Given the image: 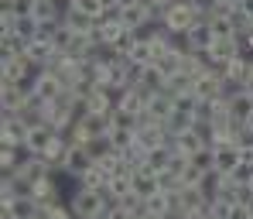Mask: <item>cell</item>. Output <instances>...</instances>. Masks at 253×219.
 <instances>
[{
  "label": "cell",
  "instance_id": "cell-16",
  "mask_svg": "<svg viewBox=\"0 0 253 219\" xmlns=\"http://www.w3.org/2000/svg\"><path fill=\"white\" fill-rule=\"evenodd\" d=\"M137 86L144 89V92H151V96H154V92H165V86H168V76H165V72H161L158 65H147Z\"/></svg>",
  "mask_w": 253,
  "mask_h": 219
},
{
  "label": "cell",
  "instance_id": "cell-15",
  "mask_svg": "<svg viewBox=\"0 0 253 219\" xmlns=\"http://www.w3.org/2000/svg\"><path fill=\"white\" fill-rule=\"evenodd\" d=\"M229 113H233V120H240V124L253 120V92L250 89H243L240 96L229 99Z\"/></svg>",
  "mask_w": 253,
  "mask_h": 219
},
{
  "label": "cell",
  "instance_id": "cell-9",
  "mask_svg": "<svg viewBox=\"0 0 253 219\" xmlns=\"http://www.w3.org/2000/svg\"><path fill=\"white\" fill-rule=\"evenodd\" d=\"M209 55L215 62H222V65H233V62L243 55V42H240V38H215Z\"/></svg>",
  "mask_w": 253,
  "mask_h": 219
},
{
  "label": "cell",
  "instance_id": "cell-3",
  "mask_svg": "<svg viewBox=\"0 0 253 219\" xmlns=\"http://www.w3.org/2000/svg\"><path fill=\"white\" fill-rule=\"evenodd\" d=\"M0 69H3V79L7 83H24V79H35L38 69L28 55H0Z\"/></svg>",
  "mask_w": 253,
  "mask_h": 219
},
{
  "label": "cell",
  "instance_id": "cell-8",
  "mask_svg": "<svg viewBox=\"0 0 253 219\" xmlns=\"http://www.w3.org/2000/svg\"><path fill=\"white\" fill-rule=\"evenodd\" d=\"M192 96H195L199 103H215V99H222V79L206 72L202 79H195V86H192Z\"/></svg>",
  "mask_w": 253,
  "mask_h": 219
},
{
  "label": "cell",
  "instance_id": "cell-26",
  "mask_svg": "<svg viewBox=\"0 0 253 219\" xmlns=\"http://www.w3.org/2000/svg\"><path fill=\"white\" fill-rule=\"evenodd\" d=\"M110 140H113V147H117V151H126L137 137H133V131H110Z\"/></svg>",
  "mask_w": 253,
  "mask_h": 219
},
{
  "label": "cell",
  "instance_id": "cell-12",
  "mask_svg": "<svg viewBox=\"0 0 253 219\" xmlns=\"http://www.w3.org/2000/svg\"><path fill=\"white\" fill-rule=\"evenodd\" d=\"M35 92L42 96L44 103H55V99L65 92V86H62V83H58L51 72H38V76H35Z\"/></svg>",
  "mask_w": 253,
  "mask_h": 219
},
{
  "label": "cell",
  "instance_id": "cell-27",
  "mask_svg": "<svg viewBox=\"0 0 253 219\" xmlns=\"http://www.w3.org/2000/svg\"><path fill=\"white\" fill-rule=\"evenodd\" d=\"M48 219H76V216L69 213V206H58V209H51V213H48Z\"/></svg>",
  "mask_w": 253,
  "mask_h": 219
},
{
  "label": "cell",
  "instance_id": "cell-18",
  "mask_svg": "<svg viewBox=\"0 0 253 219\" xmlns=\"http://www.w3.org/2000/svg\"><path fill=\"white\" fill-rule=\"evenodd\" d=\"M181 62H185V55H181L178 48H168L165 55H158V62H154V65H158V69H161V72L171 79L174 72H181Z\"/></svg>",
  "mask_w": 253,
  "mask_h": 219
},
{
  "label": "cell",
  "instance_id": "cell-6",
  "mask_svg": "<svg viewBox=\"0 0 253 219\" xmlns=\"http://www.w3.org/2000/svg\"><path fill=\"white\" fill-rule=\"evenodd\" d=\"M171 113H174V99H171L168 92H154V96L147 99V106H144V117L154 120V124H165Z\"/></svg>",
  "mask_w": 253,
  "mask_h": 219
},
{
  "label": "cell",
  "instance_id": "cell-20",
  "mask_svg": "<svg viewBox=\"0 0 253 219\" xmlns=\"http://www.w3.org/2000/svg\"><path fill=\"white\" fill-rule=\"evenodd\" d=\"M209 28L215 31V38H236V28H233V17H229V10H219V14H212V17H209Z\"/></svg>",
  "mask_w": 253,
  "mask_h": 219
},
{
  "label": "cell",
  "instance_id": "cell-1",
  "mask_svg": "<svg viewBox=\"0 0 253 219\" xmlns=\"http://www.w3.org/2000/svg\"><path fill=\"white\" fill-rule=\"evenodd\" d=\"M65 206H69V213L76 219H96L103 209H110L113 202L106 199V192H99V188H85L83 181L69 192V199H65Z\"/></svg>",
  "mask_w": 253,
  "mask_h": 219
},
{
  "label": "cell",
  "instance_id": "cell-5",
  "mask_svg": "<svg viewBox=\"0 0 253 219\" xmlns=\"http://www.w3.org/2000/svg\"><path fill=\"white\" fill-rule=\"evenodd\" d=\"M147 99H151V92H144L140 86H126L117 92V110H124V113H144Z\"/></svg>",
  "mask_w": 253,
  "mask_h": 219
},
{
  "label": "cell",
  "instance_id": "cell-14",
  "mask_svg": "<svg viewBox=\"0 0 253 219\" xmlns=\"http://www.w3.org/2000/svg\"><path fill=\"white\" fill-rule=\"evenodd\" d=\"M85 154L92 158V161H106L117 147H113V140H110V133H99V137H89L85 140V147H83Z\"/></svg>",
  "mask_w": 253,
  "mask_h": 219
},
{
  "label": "cell",
  "instance_id": "cell-4",
  "mask_svg": "<svg viewBox=\"0 0 253 219\" xmlns=\"http://www.w3.org/2000/svg\"><path fill=\"white\" fill-rule=\"evenodd\" d=\"M212 158H215V172H222V175H233L236 172V165L247 158L236 144H219V147H212Z\"/></svg>",
  "mask_w": 253,
  "mask_h": 219
},
{
  "label": "cell",
  "instance_id": "cell-32",
  "mask_svg": "<svg viewBox=\"0 0 253 219\" xmlns=\"http://www.w3.org/2000/svg\"><path fill=\"white\" fill-rule=\"evenodd\" d=\"M137 219H165V216H154V213H144V216H137Z\"/></svg>",
  "mask_w": 253,
  "mask_h": 219
},
{
  "label": "cell",
  "instance_id": "cell-2",
  "mask_svg": "<svg viewBox=\"0 0 253 219\" xmlns=\"http://www.w3.org/2000/svg\"><path fill=\"white\" fill-rule=\"evenodd\" d=\"M161 24L168 28L171 35H185L192 24H199V14H195V7H192V0H178V3H171L168 14L161 17Z\"/></svg>",
  "mask_w": 253,
  "mask_h": 219
},
{
  "label": "cell",
  "instance_id": "cell-29",
  "mask_svg": "<svg viewBox=\"0 0 253 219\" xmlns=\"http://www.w3.org/2000/svg\"><path fill=\"white\" fill-rule=\"evenodd\" d=\"M110 219H137V216H130V213H124L120 206H113V209H110Z\"/></svg>",
  "mask_w": 253,
  "mask_h": 219
},
{
  "label": "cell",
  "instance_id": "cell-25",
  "mask_svg": "<svg viewBox=\"0 0 253 219\" xmlns=\"http://www.w3.org/2000/svg\"><path fill=\"white\" fill-rule=\"evenodd\" d=\"M229 178H233L236 185H253V161H250V158H243V161L236 165V172H233Z\"/></svg>",
  "mask_w": 253,
  "mask_h": 219
},
{
  "label": "cell",
  "instance_id": "cell-23",
  "mask_svg": "<svg viewBox=\"0 0 253 219\" xmlns=\"http://www.w3.org/2000/svg\"><path fill=\"white\" fill-rule=\"evenodd\" d=\"M72 7L76 10H83L85 17H92V21H99L106 10H103V0H72Z\"/></svg>",
  "mask_w": 253,
  "mask_h": 219
},
{
  "label": "cell",
  "instance_id": "cell-28",
  "mask_svg": "<svg viewBox=\"0 0 253 219\" xmlns=\"http://www.w3.org/2000/svg\"><path fill=\"white\" fill-rule=\"evenodd\" d=\"M229 219H250V213H247V206H233V213H229Z\"/></svg>",
  "mask_w": 253,
  "mask_h": 219
},
{
  "label": "cell",
  "instance_id": "cell-19",
  "mask_svg": "<svg viewBox=\"0 0 253 219\" xmlns=\"http://www.w3.org/2000/svg\"><path fill=\"white\" fill-rule=\"evenodd\" d=\"M192 127H195V117H192V113H181V110H174L168 120H165V131H168L171 137H178V133L192 131Z\"/></svg>",
  "mask_w": 253,
  "mask_h": 219
},
{
  "label": "cell",
  "instance_id": "cell-11",
  "mask_svg": "<svg viewBox=\"0 0 253 219\" xmlns=\"http://www.w3.org/2000/svg\"><path fill=\"white\" fill-rule=\"evenodd\" d=\"M92 165H96V161L85 154L83 147H72V151H69V158H65V168H62V172H65L69 178H76V181H79V178H83Z\"/></svg>",
  "mask_w": 253,
  "mask_h": 219
},
{
  "label": "cell",
  "instance_id": "cell-35",
  "mask_svg": "<svg viewBox=\"0 0 253 219\" xmlns=\"http://www.w3.org/2000/svg\"><path fill=\"white\" fill-rule=\"evenodd\" d=\"M250 188H253V185H250Z\"/></svg>",
  "mask_w": 253,
  "mask_h": 219
},
{
  "label": "cell",
  "instance_id": "cell-24",
  "mask_svg": "<svg viewBox=\"0 0 253 219\" xmlns=\"http://www.w3.org/2000/svg\"><path fill=\"white\" fill-rule=\"evenodd\" d=\"M126 58H133V62H140V65H154V62H158L154 48H151V44H144V42H137V48H133Z\"/></svg>",
  "mask_w": 253,
  "mask_h": 219
},
{
  "label": "cell",
  "instance_id": "cell-10",
  "mask_svg": "<svg viewBox=\"0 0 253 219\" xmlns=\"http://www.w3.org/2000/svg\"><path fill=\"white\" fill-rule=\"evenodd\" d=\"M55 137H58V131H55L51 124H38V127H31V133H28V140H24V144H28L35 154H44V151L51 147V140H55Z\"/></svg>",
  "mask_w": 253,
  "mask_h": 219
},
{
  "label": "cell",
  "instance_id": "cell-31",
  "mask_svg": "<svg viewBox=\"0 0 253 219\" xmlns=\"http://www.w3.org/2000/svg\"><path fill=\"white\" fill-rule=\"evenodd\" d=\"M240 7H243V10H247V14H250V21H253V0H243V3H240Z\"/></svg>",
  "mask_w": 253,
  "mask_h": 219
},
{
  "label": "cell",
  "instance_id": "cell-33",
  "mask_svg": "<svg viewBox=\"0 0 253 219\" xmlns=\"http://www.w3.org/2000/svg\"><path fill=\"white\" fill-rule=\"evenodd\" d=\"M247 213H250V219H253V202H250V206H247Z\"/></svg>",
  "mask_w": 253,
  "mask_h": 219
},
{
  "label": "cell",
  "instance_id": "cell-21",
  "mask_svg": "<svg viewBox=\"0 0 253 219\" xmlns=\"http://www.w3.org/2000/svg\"><path fill=\"white\" fill-rule=\"evenodd\" d=\"M38 28H42V24H38L35 17H17V28H14V35H17V38H21L24 44H31V42H38Z\"/></svg>",
  "mask_w": 253,
  "mask_h": 219
},
{
  "label": "cell",
  "instance_id": "cell-17",
  "mask_svg": "<svg viewBox=\"0 0 253 219\" xmlns=\"http://www.w3.org/2000/svg\"><path fill=\"white\" fill-rule=\"evenodd\" d=\"M133 192H137L140 199H151V195H158V192H161V181H158V175L133 172Z\"/></svg>",
  "mask_w": 253,
  "mask_h": 219
},
{
  "label": "cell",
  "instance_id": "cell-30",
  "mask_svg": "<svg viewBox=\"0 0 253 219\" xmlns=\"http://www.w3.org/2000/svg\"><path fill=\"white\" fill-rule=\"evenodd\" d=\"M215 3H219V7H222V10H236V7H240V3H243V0H215Z\"/></svg>",
  "mask_w": 253,
  "mask_h": 219
},
{
  "label": "cell",
  "instance_id": "cell-13",
  "mask_svg": "<svg viewBox=\"0 0 253 219\" xmlns=\"http://www.w3.org/2000/svg\"><path fill=\"white\" fill-rule=\"evenodd\" d=\"M24 55L35 62V69L42 72V69H48V62L55 58V44L51 42H31L28 48H24Z\"/></svg>",
  "mask_w": 253,
  "mask_h": 219
},
{
  "label": "cell",
  "instance_id": "cell-22",
  "mask_svg": "<svg viewBox=\"0 0 253 219\" xmlns=\"http://www.w3.org/2000/svg\"><path fill=\"white\" fill-rule=\"evenodd\" d=\"M236 147H240L243 154H253V120L240 124V131H236Z\"/></svg>",
  "mask_w": 253,
  "mask_h": 219
},
{
  "label": "cell",
  "instance_id": "cell-7",
  "mask_svg": "<svg viewBox=\"0 0 253 219\" xmlns=\"http://www.w3.org/2000/svg\"><path fill=\"white\" fill-rule=\"evenodd\" d=\"M185 38H188V48H192V51H212L215 31L209 28V21H199V24H192V28L185 31Z\"/></svg>",
  "mask_w": 253,
  "mask_h": 219
},
{
  "label": "cell",
  "instance_id": "cell-34",
  "mask_svg": "<svg viewBox=\"0 0 253 219\" xmlns=\"http://www.w3.org/2000/svg\"><path fill=\"white\" fill-rule=\"evenodd\" d=\"M247 158H250V161H253V154H247Z\"/></svg>",
  "mask_w": 253,
  "mask_h": 219
}]
</instances>
